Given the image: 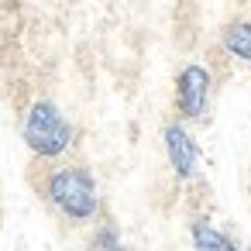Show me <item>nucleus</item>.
<instances>
[{"instance_id":"1","label":"nucleus","mask_w":251,"mask_h":251,"mask_svg":"<svg viewBox=\"0 0 251 251\" xmlns=\"http://www.w3.org/2000/svg\"><path fill=\"white\" fill-rule=\"evenodd\" d=\"M42 193L49 206L69 224H90L100 213V186L86 165H55L49 169Z\"/></svg>"},{"instance_id":"2","label":"nucleus","mask_w":251,"mask_h":251,"mask_svg":"<svg viewBox=\"0 0 251 251\" xmlns=\"http://www.w3.org/2000/svg\"><path fill=\"white\" fill-rule=\"evenodd\" d=\"M21 141L28 145L31 155L55 162V158H62L73 148L76 127L62 114L59 103H52V100H31L28 110H25V117H21Z\"/></svg>"},{"instance_id":"3","label":"nucleus","mask_w":251,"mask_h":251,"mask_svg":"<svg viewBox=\"0 0 251 251\" xmlns=\"http://www.w3.org/2000/svg\"><path fill=\"white\" fill-rule=\"evenodd\" d=\"M213 76L203 62H189L176 76V114L179 121H206Z\"/></svg>"},{"instance_id":"4","label":"nucleus","mask_w":251,"mask_h":251,"mask_svg":"<svg viewBox=\"0 0 251 251\" xmlns=\"http://www.w3.org/2000/svg\"><path fill=\"white\" fill-rule=\"evenodd\" d=\"M162 148H165V158H169V169L179 182H189L196 172H200V145L196 138L189 134L186 121H169L162 127Z\"/></svg>"},{"instance_id":"5","label":"nucleus","mask_w":251,"mask_h":251,"mask_svg":"<svg viewBox=\"0 0 251 251\" xmlns=\"http://www.w3.org/2000/svg\"><path fill=\"white\" fill-rule=\"evenodd\" d=\"M189 241H193V251H241L230 234H224L220 227H213L203 217L189 224Z\"/></svg>"},{"instance_id":"6","label":"nucleus","mask_w":251,"mask_h":251,"mask_svg":"<svg viewBox=\"0 0 251 251\" xmlns=\"http://www.w3.org/2000/svg\"><path fill=\"white\" fill-rule=\"evenodd\" d=\"M220 49H224L230 59L251 66V21H230V25L220 31Z\"/></svg>"},{"instance_id":"7","label":"nucleus","mask_w":251,"mask_h":251,"mask_svg":"<svg viewBox=\"0 0 251 251\" xmlns=\"http://www.w3.org/2000/svg\"><path fill=\"white\" fill-rule=\"evenodd\" d=\"M86 251H127V248H124V241H121V234H117L114 224H100V227L90 234Z\"/></svg>"}]
</instances>
